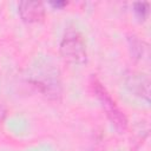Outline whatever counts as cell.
Here are the masks:
<instances>
[{
  "mask_svg": "<svg viewBox=\"0 0 151 151\" xmlns=\"http://www.w3.org/2000/svg\"><path fill=\"white\" fill-rule=\"evenodd\" d=\"M52 5H54V6H63V5H66V2H52Z\"/></svg>",
  "mask_w": 151,
  "mask_h": 151,
  "instance_id": "cell-8",
  "label": "cell"
},
{
  "mask_svg": "<svg viewBox=\"0 0 151 151\" xmlns=\"http://www.w3.org/2000/svg\"><path fill=\"white\" fill-rule=\"evenodd\" d=\"M90 86H91L94 96L97 97V99L100 101V104H101L107 118L112 123V125L119 132L126 131V129H127V118L124 114V112L119 109V106L117 105L114 99L111 97V94L107 92V90L103 86V84L97 78L92 77Z\"/></svg>",
  "mask_w": 151,
  "mask_h": 151,
  "instance_id": "cell-2",
  "label": "cell"
},
{
  "mask_svg": "<svg viewBox=\"0 0 151 151\" xmlns=\"http://www.w3.org/2000/svg\"><path fill=\"white\" fill-rule=\"evenodd\" d=\"M129 42H130L131 51H132V54L134 55V58L143 59L144 58V54L146 52V45H145V42L143 40L138 39L134 35H132V37L129 38Z\"/></svg>",
  "mask_w": 151,
  "mask_h": 151,
  "instance_id": "cell-5",
  "label": "cell"
},
{
  "mask_svg": "<svg viewBox=\"0 0 151 151\" xmlns=\"http://www.w3.org/2000/svg\"><path fill=\"white\" fill-rule=\"evenodd\" d=\"M133 7H134L136 14L139 18L145 19L147 17V13H149V4L147 2H136L133 5Z\"/></svg>",
  "mask_w": 151,
  "mask_h": 151,
  "instance_id": "cell-6",
  "label": "cell"
},
{
  "mask_svg": "<svg viewBox=\"0 0 151 151\" xmlns=\"http://www.w3.org/2000/svg\"><path fill=\"white\" fill-rule=\"evenodd\" d=\"M18 12L21 20L27 24L40 22L45 18V7L40 1H21L18 5Z\"/></svg>",
  "mask_w": 151,
  "mask_h": 151,
  "instance_id": "cell-3",
  "label": "cell"
},
{
  "mask_svg": "<svg viewBox=\"0 0 151 151\" xmlns=\"http://www.w3.org/2000/svg\"><path fill=\"white\" fill-rule=\"evenodd\" d=\"M59 52L63 59L72 65H84L87 61L86 44L76 28H67L60 40Z\"/></svg>",
  "mask_w": 151,
  "mask_h": 151,
  "instance_id": "cell-1",
  "label": "cell"
},
{
  "mask_svg": "<svg viewBox=\"0 0 151 151\" xmlns=\"http://www.w3.org/2000/svg\"><path fill=\"white\" fill-rule=\"evenodd\" d=\"M6 114H7V109H6V106H5L2 103H0V123L4 122Z\"/></svg>",
  "mask_w": 151,
  "mask_h": 151,
  "instance_id": "cell-7",
  "label": "cell"
},
{
  "mask_svg": "<svg viewBox=\"0 0 151 151\" xmlns=\"http://www.w3.org/2000/svg\"><path fill=\"white\" fill-rule=\"evenodd\" d=\"M127 88L133 92L136 96H139L140 98L145 99L147 103L150 100V81L149 78L145 74L138 73V72H130L126 74L125 79Z\"/></svg>",
  "mask_w": 151,
  "mask_h": 151,
  "instance_id": "cell-4",
  "label": "cell"
}]
</instances>
